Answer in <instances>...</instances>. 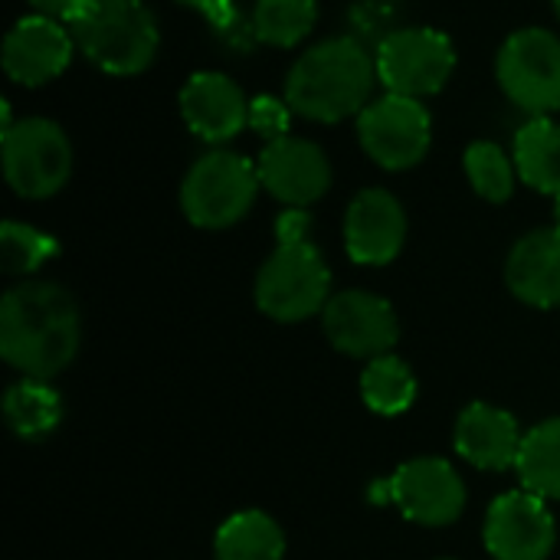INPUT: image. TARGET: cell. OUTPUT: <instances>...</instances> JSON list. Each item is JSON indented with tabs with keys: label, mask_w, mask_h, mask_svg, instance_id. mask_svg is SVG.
Returning <instances> with one entry per match:
<instances>
[{
	"label": "cell",
	"mask_w": 560,
	"mask_h": 560,
	"mask_svg": "<svg viewBox=\"0 0 560 560\" xmlns=\"http://www.w3.org/2000/svg\"><path fill=\"white\" fill-rule=\"evenodd\" d=\"M82 341L75 299L56 282H23L0 299V358L30 381L56 377Z\"/></svg>",
	"instance_id": "1"
},
{
	"label": "cell",
	"mask_w": 560,
	"mask_h": 560,
	"mask_svg": "<svg viewBox=\"0 0 560 560\" xmlns=\"http://www.w3.org/2000/svg\"><path fill=\"white\" fill-rule=\"evenodd\" d=\"M377 62L354 36H331L305 49L285 79V102L308 121L335 125L361 115L371 102Z\"/></svg>",
	"instance_id": "2"
},
{
	"label": "cell",
	"mask_w": 560,
	"mask_h": 560,
	"mask_svg": "<svg viewBox=\"0 0 560 560\" xmlns=\"http://www.w3.org/2000/svg\"><path fill=\"white\" fill-rule=\"evenodd\" d=\"M69 26L82 56L108 75H138L158 56V20L141 0H89Z\"/></svg>",
	"instance_id": "3"
},
{
	"label": "cell",
	"mask_w": 560,
	"mask_h": 560,
	"mask_svg": "<svg viewBox=\"0 0 560 560\" xmlns=\"http://www.w3.org/2000/svg\"><path fill=\"white\" fill-rule=\"evenodd\" d=\"M259 167L233 151H207L200 154L184 184H180V207L184 217L200 230H226L240 223L256 194H259Z\"/></svg>",
	"instance_id": "4"
},
{
	"label": "cell",
	"mask_w": 560,
	"mask_h": 560,
	"mask_svg": "<svg viewBox=\"0 0 560 560\" xmlns=\"http://www.w3.org/2000/svg\"><path fill=\"white\" fill-rule=\"evenodd\" d=\"M331 299V272L325 256L308 243H279L256 276V305L276 322H305L325 312Z\"/></svg>",
	"instance_id": "5"
},
{
	"label": "cell",
	"mask_w": 560,
	"mask_h": 560,
	"mask_svg": "<svg viewBox=\"0 0 560 560\" xmlns=\"http://www.w3.org/2000/svg\"><path fill=\"white\" fill-rule=\"evenodd\" d=\"M72 174V144L49 118H23L3 131V177L23 200H46Z\"/></svg>",
	"instance_id": "6"
},
{
	"label": "cell",
	"mask_w": 560,
	"mask_h": 560,
	"mask_svg": "<svg viewBox=\"0 0 560 560\" xmlns=\"http://www.w3.org/2000/svg\"><path fill=\"white\" fill-rule=\"evenodd\" d=\"M377 79L387 92L423 98L436 95L453 69H456V49L453 39L430 26H400L390 30L377 46Z\"/></svg>",
	"instance_id": "7"
},
{
	"label": "cell",
	"mask_w": 560,
	"mask_h": 560,
	"mask_svg": "<svg viewBox=\"0 0 560 560\" xmlns=\"http://www.w3.org/2000/svg\"><path fill=\"white\" fill-rule=\"evenodd\" d=\"M502 92L535 118H551L560 108V36L541 26L518 30L499 49Z\"/></svg>",
	"instance_id": "8"
},
{
	"label": "cell",
	"mask_w": 560,
	"mask_h": 560,
	"mask_svg": "<svg viewBox=\"0 0 560 560\" xmlns=\"http://www.w3.org/2000/svg\"><path fill=\"white\" fill-rule=\"evenodd\" d=\"M358 141L384 171H410L430 151L433 118L420 98L387 92L358 115Z\"/></svg>",
	"instance_id": "9"
},
{
	"label": "cell",
	"mask_w": 560,
	"mask_h": 560,
	"mask_svg": "<svg viewBox=\"0 0 560 560\" xmlns=\"http://www.w3.org/2000/svg\"><path fill=\"white\" fill-rule=\"evenodd\" d=\"M371 495L377 502L397 505L404 518L427 528L453 525L466 509V486L459 472L440 456H420L404 463L390 479L377 482Z\"/></svg>",
	"instance_id": "10"
},
{
	"label": "cell",
	"mask_w": 560,
	"mask_h": 560,
	"mask_svg": "<svg viewBox=\"0 0 560 560\" xmlns=\"http://www.w3.org/2000/svg\"><path fill=\"white\" fill-rule=\"evenodd\" d=\"M486 548L495 560H548L558 541V525L545 499L535 492H505L489 505Z\"/></svg>",
	"instance_id": "11"
},
{
	"label": "cell",
	"mask_w": 560,
	"mask_h": 560,
	"mask_svg": "<svg viewBox=\"0 0 560 560\" xmlns=\"http://www.w3.org/2000/svg\"><path fill=\"white\" fill-rule=\"evenodd\" d=\"M322 322L335 351L348 358H364V361L384 358L394 351L400 338L397 312L390 308V302L361 289L331 295L322 312Z\"/></svg>",
	"instance_id": "12"
},
{
	"label": "cell",
	"mask_w": 560,
	"mask_h": 560,
	"mask_svg": "<svg viewBox=\"0 0 560 560\" xmlns=\"http://www.w3.org/2000/svg\"><path fill=\"white\" fill-rule=\"evenodd\" d=\"M259 180L262 187L285 207H308L322 200L331 187V164L315 141L305 138H279L269 141L259 154Z\"/></svg>",
	"instance_id": "13"
},
{
	"label": "cell",
	"mask_w": 560,
	"mask_h": 560,
	"mask_svg": "<svg viewBox=\"0 0 560 560\" xmlns=\"http://www.w3.org/2000/svg\"><path fill=\"white\" fill-rule=\"evenodd\" d=\"M407 240V213L400 200L381 187L361 190L345 213V249L358 266H387Z\"/></svg>",
	"instance_id": "14"
},
{
	"label": "cell",
	"mask_w": 560,
	"mask_h": 560,
	"mask_svg": "<svg viewBox=\"0 0 560 560\" xmlns=\"http://www.w3.org/2000/svg\"><path fill=\"white\" fill-rule=\"evenodd\" d=\"M75 39L49 16H23L3 39V72L20 85H46L72 62Z\"/></svg>",
	"instance_id": "15"
},
{
	"label": "cell",
	"mask_w": 560,
	"mask_h": 560,
	"mask_svg": "<svg viewBox=\"0 0 560 560\" xmlns=\"http://www.w3.org/2000/svg\"><path fill=\"white\" fill-rule=\"evenodd\" d=\"M180 115L207 144H223L249 125L243 89L223 72H194L180 89Z\"/></svg>",
	"instance_id": "16"
},
{
	"label": "cell",
	"mask_w": 560,
	"mask_h": 560,
	"mask_svg": "<svg viewBox=\"0 0 560 560\" xmlns=\"http://www.w3.org/2000/svg\"><path fill=\"white\" fill-rule=\"evenodd\" d=\"M453 443L456 453L476 469L502 472V469H515L525 436L509 410L492 404H469L456 420Z\"/></svg>",
	"instance_id": "17"
},
{
	"label": "cell",
	"mask_w": 560,
	"mask_h": 560,
	"mask_svg": "<svg viewBox=\"0 0 560 560\" xmlns=\"http://www.w3.org/2000/svg\"><path fill=\"white\" fill-rule=\"evenodd\" d=\"M505 282L515 299L535 308L560 305V230H535L522 236L505 262Z\"/></svg>",
	"instance_id": "18"
},
{
	"label": "cell",
	"mask_w": 560,
	"mask_h": 560,
	"mask_svg": "<svg viewBox=\"0 0 560 560\" xmlns=\"http://www.w3.org/2000/svg\"><path fill=\"white\" fill-rule=\"evenodd\" d=\"M518 177L538 194H560V125L551 118H532L515 135L512 151Z\"/></svg>",
	"instance_id": "19"
},
{
	"label": "cell",
	"mask_w": 560,
	"mask_h": 560,
	"mask_svg": "<svg viewBox=\"0 0 560 560\" xmlns=\"http://www.w3.org/2000/svg\"><path fill=\"white\" fill-rule=\"evenodd\" d=\"M213 555L217 560H282L285 535L266 512H240L220 525Z\"/></svg>",
	"instance_id": "20"
},
{
	"label": "cell",
	"mask_w": 560,
	"mask_h": 560,
	"mask_svg": "<svg viewBox=\"0 0 560 560\" xmlns=\"http://www.w3.org/2000/svg\"><path fill=\"white\" fill-rule=\"evenodd\" d=\"M515 472L528 492L545 502H560V417L525 433Z\"/></svg>",
	"instance_id": "21"
},
{
	"label": "cell",
	"mask_w": 560,
	"mask_h": 560,
	"mask_svg": "<svg viewBox=\"0 0 560 560\" xmlns=\"http://www.w3.org/2000/svg\"><path fill=\"white\" fill-rule=\"evenodd\" d=\"M3 417L7 427L20 440H43L49 436L62 420V400L46 381H20L3 397Z\"/></svg>",
	"instance_id": "22"
},
{
	"label": "cell",
	"mask_w": 560,
	"mask_h": 560,
	"mask_svg": "<svg viewBox=\"0 0 560 560\" xmlns=\"http://www.w3.org/2000/svg\"><path fill=\"white\" fill-rule=\"evenodd\" d=\"M315 20H318L315 0H256L249 16V33L266 46L289 49L312 33Z\"/></svg>",
	"instance_id": "23"
},
{
	"label": "cell",
	"mask_w": 560,
	"mask_h": 560,
	"mask_svg": "<svg viewBox=\"0 0 560 560\" xmlns=\"http://www.w3.org/2000/svg\"><path fill=\"white\" fill-rule=\"evenodd\" d=\"M361 397L381 417L407 413L417 400V377L394 354L374 358V361H368V368L361 374Z\"/></svg>",
	"instance_id": "24"
},
{
	"label": "cell",
	"mask_w": 560,
	"mask_h": 560,
	"mask_svg": "<svg viewBox=\"0 0 560 560\" xmlns=\"http://www.w3.org/2000/svg\"><path fill=\"white\" fill-rule=\"evenodd\" d=\"M466 177L472 190L489 203H505L515 194V161L495 141H476L466 148Z\"/></svg>",
	"instance_id": "25"
},
{
	"label": "cell",
	"mask_w": 560,
	"mask_h": 560,
	"mask_svg": "<svg viewBox=\"0 0 560 560\" xmlns=\"http://www.w3.org/2000/svg\"><path fill=\"white\" fill-rule=\"evenodd\" d=\"M59 253V243L26 223L7 220L0 226V266L7 276H30Z\"/></svg>",
	"instance_id": "26"
},
{
	"label": "cell",
	"mask_w": 560,
	"mask_h": 560,
	"mask_svg": "<svg viewBox=\"0 0 560 560\" xmlns=\"http://www.w3.org/2000/svg\"><path fill=\"white\" fill-rule=\"evenodd\" d=\"M289 115H292V108L272 95H259L249 102V128L256 135H262L266 141H279L289 135Z\"/></svg>",
	"instance_id": "27"
},
{
	"label": "cell",
	"mask_w": 560,
	"mask_h": 560,
	"mask_svg": "<svg viewBox=\"0 0 560 560\" xmlns=\"http://www.w3.org/2000/svg\"><path fill=\"white\" fill-rule=\"evenodd\" d=\"M180 3H187V7H194L197 13H203L220 33H233L236 23H240L233 0H180Z\"/></svg>",
	"instance_id": "28"
},
{
	"label": "cell",
	"mask_w": 560,
	"mask_h": 560,
	"mask_svg": "<svg viewBox=\"0 0 560 560\" xmlns=\"http://www.w3.org/2000/svg\"><path fill=\"white\" fill-rule=\"evenodd\" d=\"M305 233H308V213L302 207H289L276 223L279 243H302V240H308Z\"/></svg>",
	"instance_id": "29"
},
{
	"label": "cell",
	"mask_w": 560,
	"mask_h": 560,
	"mask_svg": "<svg viewBox=\"0 0 560 560\" xmlns=\"http://www.w3.org/2000/svg\"><path fill=\"white\" fill-rule=\"evenodd\" d=\"M30 3L39 16H49L56 23H72L89 7V0H30Z\"/></svg>",
	"instance_id": "30"
},
{
	"label": "cell",
	"mask_w": 560,
	"mask_h": 560,
	"mask_svg": "<svg viewBox=\"0 0 560 560\" xmlns=\"http://www.w3.org/2000/svg\"><path fill=\"white\" fill-rule=\"evenodd\" d=\"M555 217H558V230H560V194H558V203H555Z\"/></svg>",
	"instance_id": "31"
},
{
	"label": "cell",
	"mask_w": 560,
	"mask_h": 560,
	"mask_svg": "<svg viewBox=\"0 0 560 560\" xmlns=\"http://www.w3.org/2000/svg\"><path fill=\"white\" fill-rule=\"evenodd\" d=\"M555 13H558V20H560V0H555Z\"/></svg>",
	"instance_id": "32"
}]
</instances>
